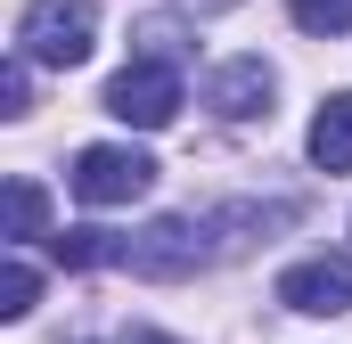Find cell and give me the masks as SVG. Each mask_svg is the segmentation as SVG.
<instances>
[{"mask_svg": "<svg viewBox=\"0 0 352 344\" xmlns=\"http://www.w3.org/2000/svg\"><path fill=\"white\" fill-rule=\"evenodd\" d=\"M221 255L230 246H221V222L213 213H173V222L123 238V262L140 279H188V270H205V262H221Z\"/></svg>", "mask_w": 352, "mask_h": 344, "instance_id": "6da1fadb", "label": "cell"}, {"mask_svg": "<svg viewBox=\"0 0 352 344\" xmlns=\"http://www.w3.org/2000/svg\"><path fill=\"white\" fill-rule=\"evenodd\" d=\"M16 50L33 66H82L98 50V8L90 0H33L16 17Z\"/></svg>", "mask_w": 352, "mask_h": 344, "instance_id": "7a4b0ae2", "label": "cell"}, {"mask_svg": "<svg viewBox=\"0 0 352 344\" xmlns=\"http://www.w3.org/2000/svg\"><path fill=\"white\" fill-rule=\"evenodd\" d=\"M107 115H115V123H140V131H164L180 115V66L173 58H131V66L107 83Z\"/></svg>", "mask_w": 352, "mask_h": 344, "instance_id": "3957f363", "label": "cell"}, {"mask_svg": "<svg viewBox=\"0 0 352 344\" xmlns=\"http://www.w3.org/2000/svg\"><path fill=\"white\" fill-rule=\"evenodd\" d=\"M66 180H74L82 205H131V197L156 189V156H140V148H82Z\"/></svg>", "mask_w": 352, "mask_h": 344, "instance_id": "277c9868", "label": "cell"}, {"mask_svg": "<svg viewBox=\"0 0 352 344\" xmlns=\"http://www.w3.org/2000/svg\"><path fill=\"white\" fill-rule=\"evenodd\" d=\"M278 303L303 320H336L352 312V255H303L278 270Z\"/></svg>", "mask_w": 352, "mask_h": 344, "instance_id": "5b68a950", "label": "cell"}, {"mask_svg": "<svg viewBox=\"0 0 352 344\" xmlns=\"http://www.w3.org/2000/svg\"><path fill=\"white\" fill-rule=\"evenodd\" d=\"M270 98H278V74H270L263 58H230V66H213V74H205V107H213V115H230V123L270 115Z\"/></svg>", "mask_w": 352, "mask_h": 344, "instance_id": "8992f818", "label": "cell"}, {"mask_svg": "<svg viewBox=\"0 0 352 344\" xmlns=\"http://www.w3.org/2000/svg\"><path fill=\"white\" fill-rule=\"evenodd\" d=\"M303 148H311L320 172H352V90H336V98L311 115V140H303Z\"/></svg>", "mask_w": 352, "mask_h": 344, "instance_id": "52a82bcc", "label": "cell"}, {"mask_svg": "<svg viewBox=\"0 0 352 344\" xmlns=\"http://www.w3.org/2000/svg\"><path fill=\"white\" fill-rule=\"evenodd\" d=\"M50 255L66 262V270H98V262H123V238H107V230H58Z\"/></svg>", "mask_w": 352, "mask_h": 344, "instance_id": "ba28073f", "label": "cell"}, {"mask_svg": "<svg viewBox=\"0 0 352 344\" xmlns=\"http://www.w3.org/2000/svg\"><path fill=\"white\" fill-rule=\"evenodd\" d=\"M41 222H50L41 180H8V246H33V238H41Z\"/></svg>", "mask_w": 352, "mask_h": 344, "instance_id": "9c48e42d", "label": "cell"}, {"mask_svg": "<svg viewBox=\"0 0 352 344\" xmlns=\"http://www.w3.org/2000/svg\"><path fill=\"white\" fill-rule=\"evenodd\" d=\"M33 295H41L33 262H16V255H8V270H0V320H25V312H33Z\"/></svg>", "mask_w": 352, "mask_h": 344, "instance_id": "30bf717a", "label": "cell"}, {"mask_svg": "<svg viewBox=\"0 0 352 344\" xmlns=\"http://www.w3.org/2000/svg\"><path fill=\"white\" fill-rule=\"evenodd\" d=\"M287 8H295V25L320 33V41H328V33H352V0H287Z\"/></svg>", "mask_w": 352, "mask_h": 344, "instance_id": "8fae6325", "label": "cell"}, {"mask_svg": "<svg viewBox=\"0 0 352 344\" xmlns=\"http://www.w3.org/2000/svg\"><path fill=\"white\" fill-rule=\"evenodd\" d=\"M25 107H33V58L16 50V58L0 66V115H25Z\"/></svg>", "mask_w": 352, "mask_h": 344, "instance_id": "7c38bea8", "label": "cell"}, {"mask_svg": "<svg viewBox=\"0 0 352 344\" xmlns=\"http://www.w3.org/2000/svg\"><path fill=\"white\" fill-rule=\"evenodd\" d=\"M180 8H197V17H221V8H238V0H180Z\"/></svg>", "mask_w": 352, "mask_h": 344, "instance_id": "4fadbf2b", "label": "cell"}, {"mask_svg": "<svg viewBox=\"0 0 352 344\" xmlns=\"http://www.w3.org/2000/svg\"><path fill=\"white\" fill-rule=\"evenodd\" d=\"M123 344H173V336H156V328H131V336H123Z\"/></svg>", "mask_w": 352, "mask_h": 344, "instance_id": "5bb4252c", "label": "cell"}]
</instances>
